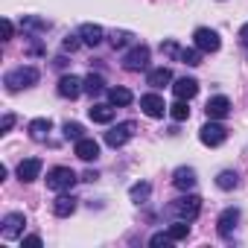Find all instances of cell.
<instances>
[{
  "instance_id": "1",
  "label": "cell",
  "mask_w": 248,
  "mask_h": 248,
  "mask_svg": "<svg viewBox=\"0 0 248 248\" xmlns=\"http://www.w3.org/2000/svg\"><path fill=\"white\" fill-rule=\"evenodd\" d=\"M199 213H202V199L196 193H187V196H181V199L167 204V216H172L178 222H193Z\"/></svg>"
},
{
  "instance_id": "2",
  "label": "cell",
  "mask_w": 248,
  "mask_h": 248,
  "mask_svg": "<svg viewBox=\"0 0 248 248\" xmlns=\"http://www.w3.org/2000/svg\"><path fill=\"white\" fill-rule=\"evenodd\" d=\"M38 76H41V73H38L35 67H30V64L24 67V64H21V67H15V70H9V73L3 76V85H6V91H12V93H15V91H24V88H32V85L38 82Z\"/></svg>"
},
{
  "instance_id": "3",
  "label": "cell",
  "mask_w": 248,
  "mask_h": 248,
  "mask_svg": "<svg viewBox=\"0 0 248 248\" xmlns=\"http://www.w3.org/2000/svg\"><path fill=\"white\" fill-rule=\"evenodd\" d=\"M76 181H79V175H76L70 167H53V170L47 172V187H50L53 193H67V190H73Z\"/></svg>"
},
{
  "instance_id": "4",
  "label": "cell",
  "mask_w": 248,
  "mask_h": 248,
  "mask_svg": "<svg viewBox=\"0 0 248 248\" xmlns=\"http://www.w3.org/2000/svg\"><path fill=\"white\" fill-rule=\"evenodd\" d=\"M123 67H126L129 73L146 70V67H149V47H146V44H138V47H132L126 56H123Z\"/></svg>"
},
{
  "instance_id": "5",
  "label": "cell",
  "mask_w": 248,
  "mask_h": 248,
  "mask_svg": "<svg viewBox=\"0 0 248 248\" xmlns=\"http://www.w3.org/2000/svg\"><path fill=\"white\" fill-rule=\"evenodd\" d=\"M132 135H135V123H117V126H111L105 132V143L111 149H120V146H126L132 140Z\"/></svg>"
},
{
  "instance_id": "6",
  "label": "cell",
  "mask_w": 248,
  "mask_h": 248,
  "mask_svg": "<svg viewBox=\"0 0 248 248\" xmlns=\"http://www.w3.org/2000/svg\"><path fill=\"white\" fill-rule=\"evenodd\" d=\"M193 41H196V47H199L202 53H216V50L222 47L219 32H216V30H210V27H199V30L193 32Z\"/></svg>"
},
{
  "instance_id": "7",
  "label": "cell",
  "mask_w": 248,
  "mask_h": 248,
  "mask_svg": "<svg viewBox=\"0 0 248 248\" xmlns=\"http://www.w3.org/2000/svg\"><path fill=\"white\" fill-rule=\"evenodd\" d=\"M199 140H202L204 146H222V143L228 140V129L210 120V123H204V126H202V132H199Z\"/></svg>"
},
{
  "instance_id": "8",
  "label": "cell",
  "mask_w": 248,
  "mask_h": 248,
  "mask_svg": "<svg viewBox=\"0 0 248 248\" xmlns=\"http://www.w3.org/2000/svg\"><path fill=\"white\" fill-rule=\"evenodd\" d=\"M140 111H143L146 117H152V120H161V117L170 111V105H164V99H161L158 93H143V96H140Z\"/></svg>"
},
{
  "instance_id": "9",
  "label": "cell",
  "mask_w": 248,
  "mask_h": 248,
  "mask_svg": "<svg viewBox=\"0 0 248 248\" xmlns=\"http://www.w3.org/2000/svg\"><path fill=\"white\" fill-rule=\"evenodd\" d=\"M236 225H239V210H236V207H225V210L219 213V219H216V231H219V236H225V239H231V233L236 231Z\"/></svg>"
},
{
  "instance_id": "10",
  "label": "cell",
  "mask_w": 248,
  "mask_h": 248,
  "mask_svg": "<svg viewBox=\"0 0 248 248\" xmlns=\"http://www.w3.org/2000/svg\"><path fill=\"white\" fill-rule=\"evenodd\" d=\"M82 91H85V79H79V76H73V73L59 79V96H64V99H76Z\"/></svg>"
},
{
  "instance_id": "11",
  "label": "cell",
  "mask_w": 248,
  "mask_h": 248,
  "mask_svg": "<svg viewBox=\"0 0 248 248\" xmlns=\"http://www.w3.org/2000/svg\"><path fill=\"white\" fill-rule=\"evenodd\" d=\"M204 111H207V120H225L228 114H231V99L228 96H210L207 99V105H204Z\"/></svg>"
},
{
  "instance_id": "12",
  "label": "cell",
  "mask_w": 248,
  "mask_h": 248,
  "mask_svg": "<svg viewBox=\"0 0 248 248\" xmlns=\"http://www.w3.org/2000/svg\"><path fill=\"white\" fill-rule=\"evenodd\" d=\"M24 225H27L24 213H6L3 216V239H18L24 233Z\"/></svg>"
},
{
  "instance_id": "13",
  "label": "cell",
  "mask_w": 248,
  "mask_h": 248,
  "mask_svg": "<svg viewBox=\"0 0 248 248\" xmlns=\"http://www.w3.org/2000/svg\"><path fill=\"white\" fill-rule=\"evenodd\" d=\"M196 181H199V178H196V170H193V167H178V170L172 172V184H175L181 193H190V190L196 187Z\"/></svg>"
},
{
  "instance_id": "14",
  "label": "cell",
  "mask_w": 248,
  "mask_h": 248,
  "mask_svg": "<svg viewBox=\"0 0 248 248\" xmlns=\"http://www.w3.org/2000/svg\"><path fill=\"white\" fill-rule=\"evenodd\" d=\"M172 93H175L178 99H193V96L199 93V82H196L193 76H181V79H175Z\"/></svg>"
},
{
  "instance_id": "15",
  "label": "cell",
  "mask_w": 248,
  "mask_h": 248,
  "mask_svg": "<svg viewBox=\"0 0 248 248\" xmlns=\"http://www.w3.org/2000/svg\"><path fill=\"white\" fill-rule=\"evenodd\" d=\"M76 158H82V161H96L99 158V143L93 140V138H82V140H76Z\"/></svg>"
},
{
  "instance_id": "16",
  "label": "cell",
  "mask_w": 248,
  "mask_h": 248,
  "mask_svg": "<svg viewBox=\"0 0 248 248\" xmlns=\"http://www.w3.org/2000/svg\"><path fill=\"white\" fill-rule=\"evenodd\" d=\"M79 35H82V41H85L88 47H96V44H102L105 30H102L99 24H82V27H79Z\"/></svg>"
},
{
  "instance_id": "17",
  "label": "cell",
  "mask_w": 248,
  "mask_h": 248,
  "mask_svg": "<svg viewBox=\"0 0 248 248\" xmlns=\"http://www.w3.org/2000/svg\"><path fill=\"white\" fill-rule=\"evenodd\" d=\"M38 175H41V161H38V158H27V161L18 164V178H21V181L30 184V181H35Z\"/></svg>"
},
{
  "instance_id": "18",
  "label": "cell",
  "mask_w": 248,
  "mask_h": 248,
  "mask_svg": "<svg viewBox=\"0 0 248 248\" xmlns=\"http://www.w3.org/2000/svg\"><path fill=\"white\" fill-rule=\"evenodd\" d=\"M50 129H53V123L47 120V117H38V120H30V126H27V132H30V138L32 140H47V135H50Z\"/></svg>"
},
{
  "instance_id": "19",
  "label": "cell",
  "mask_w": 248,
  "mask_h": 248,
  "mask_svg": "<svg viewBox=\"0 0 248 248\" xmlns=\"http://www.w3.org/2000/svg\"><path fill=\"white\" fill-rule=\"evenodd\" d=\"M88 114H91V120H93V123H102V126H108V123L114 120V105H111V102H108V105L93 102V105L88 108Z\"/></svg>"
},
{
  "instance_id": "20",
  "label": "cell",
  "mask_w": 248,
  "mask_h": 248,
  "mask_svg": "<svg viewBox=\"0 0 248 248\" xmlns=\"http://www.w3.org/2000/svg\"><path fill=\"white\" fill-rule=\"evenodd\" d=\"M73 210H76V199H73L70 193H62V196L53 202V213H56V216H62V219L73 216Z\"/></svg>"
},
{
  "instance_id": "21",
  "label": "cell",
  "mask_w": 248,
  "mask_h": 248,
  "mask_svg": "<svg viewBox=\"0 0 248 248\" xmlns=\"http://www.w3.org/2000/svg\"><path fill=\"white\" fill-rule=\"evenodd\" d=\"M170 82H172V70H170V67H155V70H149V76H146V85H152L155 91L164 88V85H170Z\"/></svg>"
},
{
  "instance_id": "22",
  "label": "cell",
  "mask_w": 248,
  "mask_h": 248,
  "mask_svg": "<svg viewBox=\"0 0 248 248\" xmlns=\"http://www.w3.org/2000/svg\"><path fill=\"white\" fill-rule=\"evenodd\" d=\"M132 99H135V93L129 88H108V102L111 105L126 108V105H132Z\"/></svg>"
},
{
  "instance_id": "23",
  "label": "cell",
  "mask_w": 248,
  "mask_h": 248,
  "mask_svg": "<svg viewBox=\"0 0 248 248\" xmlns=\"http://www.w3.org/2000/svg\"><path fill=\"white\" fill-rule=\"evenodd\" d=\"M21 30L24 32H47L50 24L41 21V18H35V15H27V18H21Z\"/></svg>"
},
{
  "instance_id": "24",
  "label": "cell",
  "mask_w": 248,
  "mask_h": 248,
  "mask_svg": "<svg viewBox=\"0 0 248 248\" xmlns=\"http://www.w3.org/2000/svg\"><path fill=\"white\" fill-rule=\"evenodd\" d=\"M178 62L187 64V67H199V64H202V50H199V47H181Z\"/></svg>"
},
{
  "instance_id": "25",
  "label": "cell",
  "mask_w": 248,
  "mask_h": 248,
  "mask_svg": "<svg viewBox=\"0 0 248 248\" xmlns=\"http://www.w3.org/2000/svg\"><path fill=\"white\" fill-rule=\"evenodd\" d=\"M216 187H219V190H233V187H239V175H236L233 170H222V172L216 175Z\"/></svg>"
},
{
  "instance_id": "26",
  "label": "cell",
  "mask_w": 248,
  "mask_h": 248,
  "mask_svg": "<svg viewBox=\"0 0 248 248\" xmlns=\"http://www.w3.org/2000/svg\"><path fill=\"white\" fill-rule=\"evenodd\" d=\"M102 91H105V79H102L99 73H88V76H85V93L96 96V93H102Z\"/></svg>"
},
{
  "instance_id": "27",
  "label": "cell",
  "mask_w": 248,
  "mask_h": 248,
  "mask_svg": "<svg viewBox=\"0 0 248 248\" xmlns=\"http://www.w3.org/2000/svg\"><path fill=\"white\" fill-rule=\"evenodd\" d=\"M149 193H152V184H146V181L132 184V190H129V196H132V202H135V204H143V202L149 199Z\"/></svg>"
},
{
  "instance_id": "28",
  "label": "cell",
  "mask_w": 248,
  "mask_h": 248,
  "mask_svg": "<svg viewBox=\"0 0 248 248\" xmlns=\"http://www.w3.org/2000/svg\"><path fill=\"white\" fill-rule=\"evenodd\" d=\"M167 233H170V239H172V242H181V239H187V236H190V222H178V219H175V225H170V231H167Z\"/></svg>"
},
{
  "instance_id": "29",
  "label": "cell",
  "mask_w": 248,
  "mask_h": 248,
  "mask_svg": "<svg viewBox=\"0 0 248 248\" xmlns=\"http://www.w3.org/2000/svg\"><path fill=\"white\" fill-rule=\"evenodd\" d=\"M170 117H172L175 123H184V120L190 117V105H187V99H178L175 105H170Z\"/></svg>"
},
{
  "instance_id": "30",
  "label": "cell",
  "mask_w": 248,
  "mask_h": 248,
  "mask_svg": "<svg viewBox=\"0 0 248 248\" xmlns=\"http://www.w3.org/2000/svg\"><path fill=\"white\" fill-rule=\"evenodd\" d=\"M132 38H135V35H132V32H126V30H114V32H111V47H114V50H120V47L132 44Z\"/></svg>"
},
{
  "instance_id": "31",
  "label": "cell",
  "mask_w": 248,
  "mask_h": 248,
  "mask_svg": "<svg viewBox=\"0 0 248 248\" xmlns=\"http://www.w3.org/2000/svg\"><path fill=\"white\" fill-rule=\"evenodd\" d=\"M64 138L76 143V140H82V138H85V129L79 126V123H64Z\"/></svg>"
},
{
  "instance_id": "32",
  "label": "cell",
  "mask_w": 248,
  "mask_h": 248,
  "mask_svg": "<svg viewBox=\"0 0 248 248\" xmlns=\"http://www.w3.org/2000/svg\"><path fill=\"white\" fill-rule=\"evenodd\" d=\"M82 44H85V41H82V35L76 32V35H67V38L62 41V50H64V53H76Z\"/></svg>"
},
{
  "instance_id": "33",
  "label": "cell",
  "mask_w": 248,
  "mask_h": 248,
  "mask_svg": "<svg viewBox=\"0 0 248 248\" xmlns=\"http://www.w3.org/2000/svg\"><path fill=\"white\" fill-rule=\"evenodd\" d=\"M161 53L170 56V59H178V56H181V47H178L175 41H164V44H161Z\"/></svg>"
},
{
  "instance_id": "34",
  "label": "cell",
  "mask_w": 248,
  "mask_h": 248,
  "mask_svg": "<svg viewBox=\"0 0 248 248\" xmlns=\"http://www.w3.org/2000/svg\"><path fill=\"white\" fill-rule=\"evenodd\" d=\"M149 245H172V239H170V233H152Z\"/></svg>"
},
{
  "instance_id": "35",
  "label": "cell",
  "mask_w": 248,
  "mask_h": 248,
  "mask_svg": "<svg viewBox=\"0 0 248 248\" xmlns=\"http://www.w3.org/2000/svg\"><path fill=\"white\" fill-rule=\"evenodd\" d=\"M12 126H15V114H6L3 120H0V135H6Z\"/></svg>"
},
{
  "instance_id": "36",
  "label": "cell",
  "mask_w": 248,
  "mask_h": 248,
  "mask_svg": "<svg viewBox=\"0 0 248 248\" xmlns=\"http://www.w3.org/2000/svg\"><path fill=\"white\" fill-rule=\"evenodd\" d=\"M12 38V21H3V41Z\"/></svg>"
},
{
  "instance_id": "37",
  "label": "cell",
  "mask_w": 248,
  "mask_h": 248,
  "mask_svg": "<svg viewBox=\"0 0 248 248\" xmlns=\"http://www.w3.org/2000/svg\"><path fill=\"white\" fill-rule=\"evenodd\" d=\"M24 245H41V236H35V233L32 236H24Z\"/></svg>"
},
{
  "instance_id": "38",
  "label": "cell",
  "mask_w": 248,
  "mask_h": 248,
  "mask_svg": "<svg viewBox=\"0 0 248 248\" xmlns=\"http://www.w3.org/2000/svg\"><path fill=\"white\" fill-rule=\"evenodd\" d=\"M239 41H242V47H248V24L239 30Z\"/></svg>"
},
{
  "instance_id": "39",
  "label": "cell",
  "mask_w": 248,
  "mask_h": 248,
  "mask_svg": "<svg viewBox=\"0 0 248 248\" xmlns=\"http://www.w3.org/2000/svg\"><path fill=\"white\" fill-rule=\"evenodd\" d=\"M96 178H99V175H96V172H93V170H88V172H85V175H82V181H96Z\"/></svg>"
}]
</instances>
